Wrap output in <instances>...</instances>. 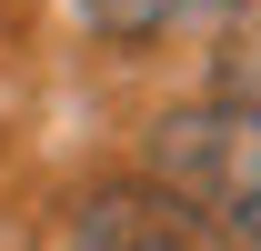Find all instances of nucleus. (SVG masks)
<instances>
[{"label":"nucleus","instance_id":"nucleus-1","mask_svg":"<svg viewBox=\"0 0 261 251\" xmlns=\"http://www.w3.org/2000/svg\"><path fill=\"white\" fill-rule=\"evenodd\" d=\"M151 191L211 231L221 251H261V111L201 101L151 131Z\"/></svg>","mask_w":261,"mask_h":251},{"label":"nucleus","instance_id":"nucleus-2","mask_svg":"<svg viewBox=\"0 0 261 251\" xmlns=\"http://www.w3.org/2000/svg\"><path fill=\"white\" fill-rule=\"evenodd\" d=\"M61 251H221V241H211L181 201H161V191H91V201L70 211Z\"/></svg>","mask_w":261,"mask_h":251},{"label":"nucleus","instance_id":"nucleus-3","mask_svg":"<svg viewBox=\"0 0 261 251\" xmlns=\"http://www.w3.org/2000/svg\"><path fill=\"white\" fill-rule=\"evenodd\" d=\"M70 10L111 40H161V31H191V20H221L231 0H70Z\"/></svg>","mask_w":261,"mask_h":251},{"label":"nucleus","instance_id":"nucleus-4","mask_svg":"<svg viewBox=\"0 0 261 251\" xmlns=\"http://www.w3.org/2000/svg\"><path fill=\"white\" fill-rule=\"evenodd\" d=\"M221 101L261 111V0H231V51H221Z\"/></svg>","mask_w":261,"mask_h":251}]
</instances>
